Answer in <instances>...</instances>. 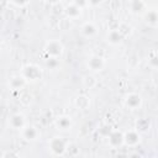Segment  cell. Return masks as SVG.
Masks as SVG:
<instances>
[{
  "instance_id": "cell-1",
  "label": "cell",
  "mask_w": 158,
  "mask_h": 158,
  "mask_svg": "<svg viewBox=\"0 0 158 158\" xmlns=\"http://www.w3.org/2000/svg\"><path fill=\"white\" fill-rule=\"evenodd\" d=\"M68 143L62 137H53L49 142V149L54 156H63L67 152Z\"/></svg>"
},
{
  "instance_id": "cell-2",
  "label": "cell",
  "mask_w": 158,
  "mask_h": 158,
  "mask_svg": "<svg viewBox=\"0 0 158 158\" xmlns=\"http://www.w3.org/2000/svg\"><path fill=\"white\" fill-rule=\"evenodd\" d=\"M21 75L25 78L26 81H36L41 78V70L37 65H33V64H28V65H25L22 68V73Z\"/></svg>"
},
{
  "instance_id": "cell-3",
  "label": "cell",
  "mask_w": 158,
  "mask_h": 158,
  "mask_svg": "<svg viewBox=\"0 0 158 158\" xmlns=\"http://www.w3.org/2000/svg\"><path fill=\"white\" fill-rule=\"evenodd\" d=\"M46 52L54 58H58L62 53H63V46L58 40H52L46 44Z\"/></svg>"
},
{
  "instance_id": "cell-4",
  "label": "cell",
  "mask_w": 158,
  "mask_h": 158,
  "mask_svg": "<svg viewBox=\"0 0 158 158\" xmlns=\"http://www.w3.org/2000/svg\"><path fill=\"white\" fill-rule=\"evenodd\" d=\"M139 141H141V136L138 133V130H130L123 133V143L130 147L138 144Z\"/></svg>"
},
{
  "instance_id": "cell-5",
  "label": "cell",
  "mask_w": 158,
  "mask_h": 158,
  "mask_svg": "<svg viewBox=\"0 0 158 158\" xmlns=\"http://www.w3.org/2000/svg\"><path fill=\"white\" fill-rule=\"evenodd\" d=\"M86 65H88V68H89L90 70H93V72H100V70L104 68V65H105V60H104V58L100 57V56H91V57L89 58Z\"/></svg>"
},
{
  "instance_id": "cell-6",
  "label": "cell",
  "mask_w": 158,
  "mask_h": 158,
  "mask_svg": "<svg viewBox=\"0 0 158 158\" xmlns=\"http://www.w3.org/2000/svg\"><path fill=\"white\" fill-rule=\"evenodd\" d=\"M20 131H21L22 137L26 141H35V139H37L38 133H40L38 130L35 126H31V125H25Z\"/></svg>"
},
{
  "instance_id": "cell-7",
  "label": "cell",
  "mask_w": 158,
  "mask_h": 158,
  "mask_svg": "<svg viewBox=\"0 0 158 158\" xmlns=\"http://www.w3.org/2000/svg\"><path fill=\"white\" fill-rule=\"evenodd\" d=\"M107 137H109V144L111 147H118L123 143V133L120 131H110Z\"/></svg>"
},
{
  "instance_id": "cell-8",
  "label": "cell",
  "mask_w": 158,
  "mask_h": 158,
  "mask_svg": "<svg viewBox=\"0 0 158 158\" xmlns=\"http://www.w3.org/2000/svg\"><path fill=\"white\" fill-rule=\"evenodd\" d=\"M141 101H142L141 96H139L138 94H135V93L128 94V95L126 96V99H125V104H126V106H128L130 109H136V107H138V106L141 105Z\"/></svg>"
},
{
  "instance_id": "cell-9",
  "label": "cell",
  "mask_w": 158,
  "mask_h": 158,
  "mask_svg": "<svg viewBox=\"0 0 158 158\" xmlns=\"http://www.w3.org/2000/svg\"><path fill=\"white\" fill-rule=\"evenodd\" d=\"M10 126L14 128V130H21L26 123H25V117L23 115L21 114H15L10 117V121H9Z\"/></svg>"
},
{
  "instance_id": "cell-10",
  "label": "cell",
  "mask_w": 158,
  "mask_h": 158,
  "mask_svg": "<svg viewBox=\"0 0 158 158\" xmlns=\"http://www.w3.org/2000/svg\"><path fill=\"white\" fill-rule=\"evenodd\" d=\"M26 83H27V81L25 80V78H23L22 75H15V77H12V78L10 79L9 85H10L11 89H14V90H20V89L23 88V85H25Z\"/></svg>"
},
{
  "instance_id": "cell-11",
  "label": "cell",
  "mask_w": 158,
  "mask_h": 158,
  "mask_svg": "<svg viewBox=\"0 0 158 158\" xmlns=\"http://www.w3.org/2000/svg\"><path fill=\"white\" fill-rule=\"evenodd\" d=\"M122 37H123V36L121 35V32H120L117 28H114V30H111V31L107 33V42L111 43V44H117V43L121 42Z\"/></svg>"
},
{
  "instance_id": "cell-12",
  "label": "cell",
  "mask_w": 158,
  "mask_h": 158,
  "mask_svg": "<svg viewBox=\"0 0 158 158\" xmlns=\"http://www.w3.org/2000/svg\"><path fill=\"white\" fill-rule=\"evenodd\" d=\"M96 26L93 23V22H85L83 26H81V33L85 36V37H91L96 33Z\"/></svg>"
},
{
  "instance_id": "cell-13",
  "label": "cell",
  "mask_w": 158,
  "mask_h": 158,
  "mask_svg": "<svg viewBox=\"0 0 158 158\" xmlns=\"http://www.w3.org/2000/svg\"><path fill=\"white\" fill-rule=\"evenodd\" d=\"M56 123H57V127H58L59 130H63V131L69 130L70 126H72L70 117H68V116H60V117H58Z\"/></svg>"
},
{
  "instance_id": "cell-14",
  "label": "cell",
  "mask_w": 158,
  "mask_h": 158,
  "mask_svg": "<svg viewBox=\"0 0 158 158\" xmlns=\"http://www.w3.org/2000/svg\"><path fill=\"white\" fill-rule=\"evenodd\" d=\"M65 12H67V16H68L69 19H77V17L80 15L81 9L78 7L77 5H74V4L72 2L70 5H68V6L65 7Z\"/></svg>"
},
{
  "instance_id": "cell-15",
  "label": "cell",
  "mask_w": 158,
  "mask_h": 158,
  "mask_svg": "<svg viewBox=\"0 0 158 158\" xmlns=\"http://www.w3.org/2000/svg\"><path fill=\"white\" fill-rule=\"evenodd\" d=\"M130 9L133 14H139L144 10V2L142 0H131Z\"/></svg>"
},
{
  "instance_id": "cell-16",
  "label": "cell",
  "mask_w": 158,
  "mask_h": 158,
  "mask_svg": "<svg viewBox=\"0 0 158 158\" xmlns=\"http://www.w3.org/2000/svg\"><path fill=\"white\" fill-rule=\"evenodd\" d=\"M75 104H77V106H79L80 109H86V107L90 105V100H89L86 96L80 95V96H78Z\"/></svg>"
},
{
  "instance_id": "cell-17",
  "label": "cell",
  "mask_w": 158,
  "mask_h": 158,
  "mask_svg": "<svg viewBox=\"0 0 158 158\" xmlns=\"http://www.w3.org/2000/svg\"><path fill=\"white\" fill-rule=\"evenodd\" d=\"M147 22L149 23V25H152V26H156L157 25V12H156V10H148V12H147Z\"/></svg>"
},
{
  "instance_id": "cell-18",
  "label": "cell",
  "mask_w": 158,
  "mask_h": 158,
  "mask_svg": "<svg viewBox=\"0 0 158 158\" xmlns=\"http://www.w3.org/2000/svg\"><path fill=\"white\" fill-rule=\"evenodd\" d=\"M73 4H74V5H77L78 7H80V9H83L84 6H86V5H88V0H74V1H73Z\"/></svg>"
},
{
  "instance_id": "cell-19",
  "label": "cell",
  "mask_w": 158,
  "mask_h": 158,
  "mask_svg": "<svg viewBox=\"0 0 158 158\" xmlns=\"http://www.w3.org/2000/svg\"><path fill=\"white\" fill-rule=\"evenodd\" d=\"M14 5H16V6H23V5H26V4H28V1L30 0H10Z\"/></svg>"
},
{
  "instance_id": "cell-20",
  "label": "cell",
  "mask_w": 158,
  "mask_h": 158,
  "mask_svg": "<svg viewBox=\"0 0 158 158\" xmlns=\"http://www.w3.org/2000/svg\"><path fill=\"white\" fill-rule=\"evenodd\" d=\"M100 2V0H88V4L90 5H98Z\"/></svg>"
},
{
  "instance_id": "cell-21",
  "label": "cell",
  "mask_w": 158,
  "mask_h": 158,
  "mask_svg": "<svg viewBox=\"0 0 158 158\" xmlns=\"http://www.w3.org/2000/svg\"><path fill=\"white\" fill-rule=\"evenodd\" d=\"M48 2H51V4H58V2H60V0H47Z\"/></svg>"
}]
</instances>
